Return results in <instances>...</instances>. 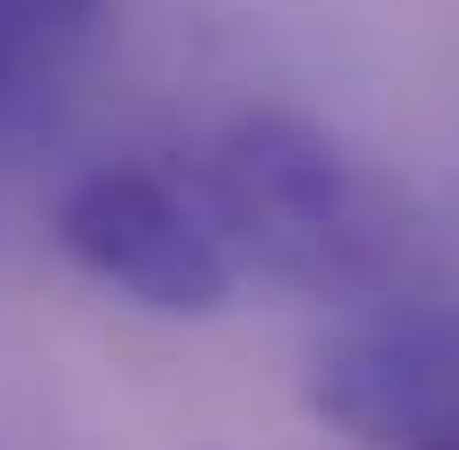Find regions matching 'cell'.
<instances>
[{"mask_svg":"<svg viewBox=\"0 0 459 450\" xmlns=\"http://www.w3.org/2000/svg\"><path fill=\"white\" fill-rule=\"evenodd\" d=\"M212 229L238 265L309 300H362L398 274V203L300 115H238L212 142Z\"/></svg>","mask_w":459,"mask_h":450,"instance_id":"obj_1","label":"cell"},{"mask_svg":"<svg viewBox=\"0 0 459 450\" xmlns=\"http://www.w3.org/2000/svg\"><path fill=\"white\" fill-rule=\"evenodd\" d=\"M54 238L80 274H98L107 291L160 309V318H212L238 291V256L221 247L212 212L160 169L115 160V169L71 177V195L54 203Z\"/></svg>","mask_w":459,"mask_h":450,"instance_id":"obj_2","label":"cell"},{"mask_svg":"<svg viewBox=\"0 0 459 450\" xmlns=\"http://www.w3.org/2000/svg\"><path fill=\"white\" fill-rule=\"evenodd\" d=\"M300 406L353 450H459V327L380 318L318 344Z\"/></svg>","mask_w":459,"mask_h":450,"instance_id":"obj_3","label":"cell"},{"mask_svg":"<svg viewBox=\"0 0 459 450\" xmlns=\"http://www.w3.org/2000/svg\"><path fill=\"white\" fill-rule=\"evenodd\" d=\"M98 18H107V0H0V115L54 89L62 62L98 36Z\"/></svg>","mask_w":459,"mask_h":450,"instance_id":"obj_4","label":"cell"}]
</instances>
